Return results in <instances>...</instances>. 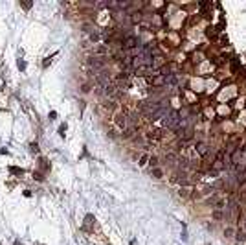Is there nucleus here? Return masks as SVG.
<instances>
[{
    "label": "nucleus",
    "mask_w": 246,
    "mask_h": 245,
    "mask_svg": "<svg viewBox=\"0 0 246 245\" xmlns=\"http://www.w3.org/2000/svg\"><path fill=\"white\" fill-rule=\"evenodd\" d=\"M136 46H138V37H134V35L125 37V41H123V48H127V50H134Z\"/></svg>",
    "instance_id": "1"
},
{
    "label": "nucleus",
    "mask_w": 246,
    "mask_h": 245,
    "mask_svg": "<svg viewBox=\"0 0 246 245\" xmlns=\"http://www.w3.org/2000/svg\"><path fill=\"white\" fill-rule=\"evenodd\" d=\"M116 124H118V127L125 129V127L129 125V118H127L125 114H116Z\"/></svg>",
    "instance_id": "2"
},
{
    "label": "nucleus",
    "mask_w": 246,
    "mask_h": 245,
    "mask_svg": "<svg viewBox=\"0 0 246 245\" xmlns=\"http://www.w3.org/2000/svg\"><path fill=\"white\" fill-rule=\"evenodd\" d=\"M151 83H153L154 87H160V85L165 83V78H164V76H156L154 79H151Z\"/></svg>",
    "instance_id": "3"
},
{
    "label": "nucleus",
    "mask_w": 246,
    "mask_h": 245,
    "mask_svg": "<svg viewBox=\"0 0 246 245\" xmlns=\"http://www.w3.org/2000/svg\"><path fill=\"white\" fill-rule=\"evenodd\" d=\"M241 155H243V151H241V148H239V149H235V151H233V155H231V162H237Z\"/></svg>",
    "instance_id": "4"
},
{
    "label": "nucleus",
    "mask_w": 246,
    "mask_h": 245,
    "mask_svg": "<svg viewBox=\"0 0 246 245\" xmlns=\"http://www.w3.org/2000/svg\"><path fill=\"white\" fill-rule=\"evenodd\" d=\"M197 151L200 153V155H206V153H207V146H206V144H198V146H197Z\"/></svg>",
    "instance_id": "5"
},
{
    "label": "nucleus",
    "mask_w": 246,
    "mask_h": 245,
    "mask_svg": "<svg viewBox=\"0 0 246 245\" xmlns=\"http://www.w3.org/2000/svg\"><path fill=\"white\" fill-rule=\"evenodd\" d=\"M153 173H154V177H156V179H160V177H162V169H154Z\"/></svg>",
    "instance_id": "6"
},
{
    "label": "nucleus",
    "mask_w": 246,
    "mask_h": 245,
    "mask_svg": "<svg viewBox=\"0 0 246 245\" xmlns=\"http://www.w3.org/2000/svg\"><path fill=\"white\" fill-rule=\"evenodd\" d=\"M151 164H153V166H156V164H158V159L153 157V159H151Z\"/></svg>",
    "instance_id": "7"
}]
</instances>
